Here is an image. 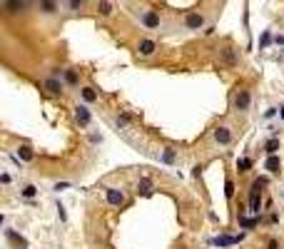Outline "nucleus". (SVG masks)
I'll return each mask as SVG.
<instances>
[{"label":"nucleus","instance_id":"f257e3e1","mask_svg":"<svg viewBox=\"0 0 284 249\" xmlns=\"http://www.w3.org/2000/svg\"><path fill=\"white\" fill-rule=\"evenodd\" d=\"M267 185V177H259L252 182V192H250V212L259 215V207H262V189Z\"/></svg>","mask_w":284,"mask_h":249},{"label":"nucleus","instance_id":"f03ea898","mask_svg":"<svg viewBox=\"0 0 284 249\" xmlns=\"http://www.w3.org/2000/svg\"><path fill=\"white\" fill-rule=\"evenodd\" d=\"M232 107H234L237 112H247V110L252 107V93H250L247 88H237V93H234V97H232Z\"/></svg>","mask_w":284,"mask_h":249},{"label":"nucleus","instance_id":"7ed1b4c3","mask_svg":"<svg viewBox=\"0 0 284 249\" xmlns=\"http://www.w3.org/2000/svg\"><path fill=\"white\" fill-rule=\"evenodd\" d=\"M212 140H215L220 147H229L232 140H234V135H232V130L227 127V124H217V127L212 130Z\"/></svg>","mask_w":284,"mask_h":249},{"label":"nucleus","instance_id":"20e7f679","mask_svg":"<svg viewBox=\"0 0 284 249\" xmlns=\"http://www.w3.org/2000/svg\"><path fill=\"white\" fill-rule=\"evenodd\" d=\"M182 25H185V30L197 32V30H202V28L207 25V18L202 15V13H187V15H185V20H182Z\"/></svg>","mask_w":284,"mask_h":249},{"label":"nucleus","instance_id":"39448f33","mask_svg":"<svg viewBox=\"0 0 284 249\" xmlns=\"http://www.w3.org/2000/svg\"><path fill=\"white\" fill-rule=\"evenodd\" d=\"M217 55H220V60H222L227 67H237V65H239V50H234L232 45H222V48L217 50Z\"/></svg>","mask_w":284,"mask_h":249},{"label":"nucleus","instance_id":"423d86ee","mask_svg":"<svg viewBox=\"0 0 284 249\" xmlns=\"http://www.w3.org/2000/svg\"><path fill=\"white\" fill-rule=\"evenodd\" d=\"M3 10L8 15H20L30 10V0H3Z\"/></svg>","mask_w":284,"mask_h":249},{"label":"nucleus","instance_id":"0eeeda50","mask_svg":"<svg viewBox=\"0 0 284 249\" xmlns=\"http://www.w3.org/2000/svg\"><path fill=\"white\" fill-rule=\"evenodd\" d=\"M137 20H140L147 30H155V28H159V23H162L157 10H140V13H137Z\"/></svg>","mask_w":284,"mask_h":249},{"label":"nucleus","instance_id":"6e6552de","mask_svg":"<svg viewBox=\"0 0 284 249\" xmlns=\"http://www.w3.org/2000/svg\"><path fill=\"white\" fill-rule=\"evenodd\" d=\"M105 202L110 204V207H125V192L123 189H117V187H107L105 189Z\"/></svg>","mask_w":284,"mask_h":249},{"label":"nucleus","instance_id":"1a4fd4ad","mask_svg":"<svg viewBox=\"0 0 284 249\" xmlns=\"http://www.w3.org/2000/svg\"><path fill=\"white\" fill-rule=\"evenodd\" d=\"M75 120L80 127H90V122H93V112L88 105H75Z\"/></svg>","mask_w":284,"mask_h":249},{"label":"nucleus","instance_id":"9d476101","mask_svg":"<svg viewBox=\"0 0 284 249\" xmlns=\"http://www.w3.org/2000/svg\"><path fill=\"white\" fill-rule=\"evenodd\" d=\"M43 88H45V93H48V95H63V90H65V82H63L60 77L50 75V77L43 82Z\"/></svg>","mask_w":284,"mask_h":249},{"label":"nucleus","instance_id":"9b49d317","mask_svg":"<svg viewBox=\"0 0 284 249\" xmlns=\"http://www.w3.org/2000/svg\"><path fill=\"white\" fill-rule=\"evenodd\" d=\"M155 53H157V43H155V40L142 37L140 43H137V55H140V58H152Z\"/></svg>","mask_w":284,"mask_h":249},{"label":"nucleus","instance_id":"f8f14e48","mask_svg":"<svg viewBox=\"0 0 284 249\" xmlns=\"http://www.w3.org/2000/svg\"><path fill=\"white\" fill-rule=\"evenodd\" d=\"M37 10L43 15H55L60 10V3L58 0H37Z\"/></svg>","mask_w":284,"mask_h":249},{"label":"nucleus","instance_id":"ddd939ff","mask_svg":"<svg viewBox=\"0 0 284 249\" xmlns=\"http://www.w3.org/2000/svg\"><path fill=\"white\" fill-rule=\"evenodd\" d=\"M242 239H245V232H242V234H237V237H229V234L215 237L210 244H215V247H232V244H237V242H242Z\"/></svg>","mask_w":284,"mask_h":249},{"label":"nucleus","instance_id":"4468645a","mask_svg":"<svg viewBox=\"0 0 284 249\" xmlns=\"http://www.w3.org/2000/svg\"><path fill=\"white\" fill-rule=\"evenodd\" d=\"M264 170H267L269 175H277V172L282 170V159H279L277 155H269V157L264 159Z\"/></svg>","mask_w":284,"mask_h":249},{"label":"nucleus","instance_id":"2eb2a0df","mask_svg":"<svg viewBox=\"0 0 284 249\" xmlns=\"http://www.w3.org/2000/svg\"><path fill=\"white\" fill-rule=\"evenodd\" d=\"M159 162L162 164H175L177 162V150L175 147H165V150H162V155H159Z\"/></svg>","mask_w":284,"mask_h":249},{"label":"nucleus","instance_id":"dca6fc26","mask_svg":"<svg viewBox=\"0 0 284 249\" xmlns=\"http://www.w3.org/2000/svg\"><path fill=\"white\" fill-rule=\"evenodd\" d=\"M152 189H155V182L150 180V177H142L140 182H137V194H152Z\"/></svg>","mask_w":284,"mask_h":249},{"label":"nucleus","instance_id":"f3484780","mask_svg":"<svg viewBox=\"0 0 284 249\" xmlns=\"http://www.w3.org/2000/svg\"><path fill=\"white\" fill-rule=\"evenodd\" d=\"M5 239H8V242H13L15 247H23V249L28 247V239H25V237H20V234H18V232H13V229H5Z\"/></svg>","mask_w":284,"mask_h":249},{"label":"nucleus","instance_id":"a211bd4d","mask_svg":"<svg viewBox=\"0 0 284 249\" xmlns=\"http://www.w3.org/2000/svg\"><path fill=\"white\" fill-rule=\"evenodd\" d=\"M18 157H20L23 162H32V159H35V152H32L28 145H20V147H18Z\"/></svg>","mask_w":284,"mask_h":249},{"label":"nucleus","instance_id":"6ab92c4d","mask_svg":"<svg viewBox=\"0 0 284 249\" xmlns=\"http://www.w3.org/2000/svg\"><path fill=\"white\" fill-rule=\"evenodd\" d=\"M97 13H100L102 18H110V15H112V3H110V0H100V3H97Z\"/></svg>","mask_w":284,"mask_h":249},{"label":"nucleus","instance_id":"aec40b11","mask_svg":"<svg viewBox=\"0 0 284 249\" xmlns=\"http://www.w3.org/2000/svg\"><path fill=\"white\" fill-rule=\"evenodd\" d=\"M127 124H130V115H125V112L115 115V127H117V130H125Z\"/></svg>","mask_w":284,"mask_h":249},{"label":"nucleus","instance_id":"412c9836","mask_svg":"<svg viewBox=\"0 0 284 249\" xmlns=\"http://www.w3.org/2000/svg\"><path fill=\"white\" fill-rule=\"evenodd\" d=\"M259 224V217H239V227L242 229H252Z\"/></svg>","mask_w":284,"mask_h":249},{"label":"nucleus","instance_id":"4be33fe9","mask_svg":"<svg viewBox=\"0 0 284 249\" xmlns=\"http://www.w3.org/2000/svg\"><path fill=\"white\" fill-rule=\"evenodd\" d=\"M80 95H83V100H85L88 105L97 100V93H95V88H83V90H80Z\"/></svg>","mask_w":284,"mask_h":249},{"label":"nucleus","instance_id":"5701e85b","mask_svg":"<svg viewBox=\"0 0 284 249\" xmlns=\"http://www.w3.org/2000/svg\"><path fill=\"white\" fill-rule=\"evenodd\" d=\"M237 170H239V172H250V170H252V159H250V157H239V159H237Z\"/></svg>","mask_w":284,"mask_h":249},{"label":"nucleus","instance_id":"b1692460","mask_svg":"<svg viewBox=\"0 0 284 249\" xmlns=\"http://www.w3.org/2000/svg\"><path fill=\"white\" fill-rule=\"evenodd\" d=\"M277 150H279V140H277V137H272V140L264 145V152H267V155H277Z\"/></svg>","mask_w":284,"mask_h":249},{"label":"nucleus","instance_id":"393cba45","mask_svg":"<svg viewBox=\"0 0 284 249\" xmlns=\"http://www.w3.org/2000/svg\"><path fill=\"white\" fill-rule=\"evenodd\" d=\"M37 194V187H32V185H25L23 189H20V197H25V199H32Z\"/></svg>","mask_w":284,"mask_h":249},{"label":"nucleus","instance_id":"a878e982","mask_svg":"<svg viewBox=\"0 0 284 249\" xmlns=\"http://www.w3.org/2000/svg\"><path fill=\"white\" fill-rule=\"evenodd\" d=\"M65 82H67L70 88H75L77 82H80V80H77V72H75V70H65Z\"/></svg>","mask_w":284,"mask_h":249},{"label":"nucleus","instance_id":"bb28decb","mask_svg":"<svg viewBox=\"0 0 284 249\" xmlns=\"http://www.w3.org/2000/svg\"><path fill=\"white\" fill-rule=\"evenodd\" d=\"M272 40H274V37H272V32H269V30H264V35H262V40H259V50L269 48V45H272Z\"/></svg>","mask_w":284,"mask_h":249},{"label":"nucleus","instance_id":"cd10ccee","mask_svg":"<svg viewBox=\"0 0 284 249\" xmlns=\"http://www.w3.org/2000/svg\"><path fill=\"white\" fill-rule=\"evenodd\" d=\"M224 197H227V199L234 197V182H232L229 177H227V182H224Z\"/></svg>","mask_w":284,"mask_h":249},{"label":"nucleus","instance_id":"c85d7f7f","mask_svg":"<svg viewBox=\"0 0 284 249\" xmlns=\"http://www.w3.org/2000/svg\"><path fill=\"white\" fill-rule=\"evenodd\" d=\"M67 5H70V10H72V13H77V10H83L85 0H67Z\"/></svg>","mask_w":284,"mask_h":249},{"label":"nucleus","instance_id":"c756f323","mask_svg":"<svg viewBox=\"0 0 284 249\" xmlns=\"http://www.w3.org/2000/svg\"><path fill=\"white\" fill-rule=\"evenodd\" d=\"M67 187H70V182H58V185H55V192H60V189H67Z\"/></svg>","mask_w":284,"mask_h":249},{"label":"nucleus","instance_id":"7c9ffc66","mask_svg":"<svg viewBox=\"0 0 284 249\" xmlns=\"http://www.w3.org/2000/svg\"><path fill=\"white\" fill-rule=\"evenodd\" d=\"M0 182H3V185H10V175L3 172V175H0Z\"/></svg>","mask_w":284,"mask_h":249},{"label":"nucleus","instance_id":"2f4dec72","mask_svg":"<svg viewBox=\"0 0 284 249\" xmlns=\"http://www.w3.org/2000/svg\"><path fill=\"white\" fill-rule=\"evenodd\" d=\"M269 249H277V242H274V239L269 242Z\"/></svg>","mask_w":284,"mask_h":249},{"label":"nucleus","instance_id":"473e14b6","mask_svg":"<svg viewBox=\"0 0 284 249\" xmlns=\"http://www.w3.org/2000/svg\"><path fill=\"white\" fill-rule=\"evenodd\" d=\"M279 117H282V120H284V105H282V107H279Z\"/></svg>","mask_w":284,"mask_h":249}]
</instances>
